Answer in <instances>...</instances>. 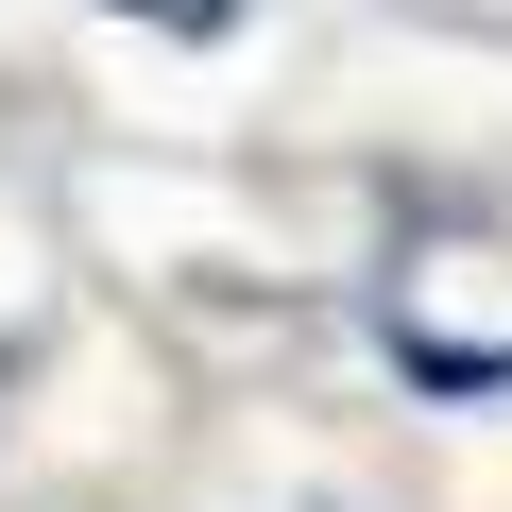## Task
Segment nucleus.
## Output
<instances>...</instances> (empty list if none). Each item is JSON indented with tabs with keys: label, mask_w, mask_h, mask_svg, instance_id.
<instances>
[{
	"label": "nucleus",
	"mask_w": 512,
	"mask_h": 512,
	"mask_svg": "<svg viewBox=\"0 0 512 512\" xmlns=\"http://www.w3.org/2000/svg\"><path fill=\"white\" fill-rule=\"evenodd\" d=\"M120 18H154V35H222L239 0H120Z\"/></svg>",
	"instance_id": "f257e3e1"
},
{
	"label": "nucleus",
	"mask_w": 512,
	"mask_h": 512,
	"mask_svg": "<svg viewBox=\"0 0 512 512\" xmlns=\"http://www.w3.org/2000/svg\"><path fill=\"white\" fill-rule=\"evenodd\" d=\"M0 376H18V359H0Z\"/></svg>",
	"instance_id": "f03ea898"
}]
</instances>
